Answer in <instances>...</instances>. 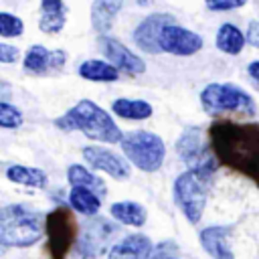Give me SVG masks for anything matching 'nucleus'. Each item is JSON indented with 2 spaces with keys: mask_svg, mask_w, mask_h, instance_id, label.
Returning <instances> with one entry per match:
<instances>
[{
  "mask_svg": "<svg viewBox=\"0 0 259 259\" xmlns=\"http://www.w3.org/2000/svg\"><path fill=\"white\" fill-rule=\"evenodd\" d=\"M208 144L219 164L243 174L259 188V123L212 121L208 125Z\"/></svg>",
  "mask_w": 259,
  "mask_h": 259,
  "instance_id": "obj_1",
  "label": "nucleus"
},
{
  "mask_svg": "<svg viewBox=\"0 0 259 259\" xmlns=\"http://www.w3.org/2000/svg\"><path fill=\"white\" fill-rule=\"evenodd\" d=\"M55 125L61 127V130H65V132L79 130L89 140L105 142V144H117L123 138L121 136V130L111 119V115L105 109H101L97 103L89 101V99H81L65 115L57 117L55 119Z\"/></svg>",
  "mask_w": 259,
  "mask_h": 259,
  "instance_id": "obj_2",
  "label": "nucleus"
},
{
  "mask_svg": "<svg viewBox=\"0 0 259 259\" xmlns=\"http://www.w3.org/2000/svg\"><path fill=\"white\" fill-rule=\"evenodd\" d=\"M45 233V217L22 204H8L0 208V245L30 247Z\"/></svg>",
  "mask_w": 259,
  "mask_h": 259,
  "instance_id": "obj_3",
  "label": "nucleus"
},
{
  "mask_svg": "<svg viewBox=\"0 0 259 259\" xmlns=\"http://www.w3.org/2000/svg\"><path fill=\"white\" fill-rule=\"evenodd\" d=\"M200 105L208 115H255L253 97L233 83H208L200 93Z\"/></svg>",
  "mask_w": 259,
  "mask_h": 259,
  "instance_id": "obj_4",
  "label": "nucleus"
},
{
  "mask_svg": "<svg viewBox=\"0 0 259 259\" xmlns=\"http://www.w3.org/2000/svg\"><path fill=\"white\" fill-rule=\"evenodd\" d=\"M210 182V174H202L196 170H184L174 180V202L190 223H198L202 219Z\"/></svg>",
  "mask_w": 259,
  "mask_h": 259,
  "instance_id": "obj_5",
  "label": "nucleus"
},
{
  "mask_svg": "<svg viewBox=\"0 0 259 259\" xmlns=\"http://www.w3.org/2000/svg\"><path fill=\"white\" fill-rule=\"evenodd\" d=\"M119 144H121L125 158L138 170H142V172L160 170L164 156H166V146H164L160 136L146 132V130H138V132L123 134Z\"/></svg>",
  "mask_w": 259,
  "mask_h": 259,
  "instance_id": "obj_6",
  "label": "nucleus"
},
{
  "mask_svg": "<svg viewBox=\"0 0 259 259\" xmlns=\"http://www.w3.org/2000/svg\"><path fill=\"white\" fill-rule=\"evenodd\" d=\"M45 233H47V251L51 259H67L69 251L77 241V219L75 214L59 206L45 217Z\"/></svg>",
  "mask_w": 259,
  "mask_h": 259,
  "instance_id": "obj_7",
  "label": "nucleus"
},
{
  "mask_svg": "<svg viewBox=\"0 0 259 259\" xmlns=\"http://www.w3.org/2000/svg\"><path fill=\"white\" fill-rule=\"evenodd\" d=\"M176 154L184 164H188V170H196L212 176L219 166L210 146H204L198 127H188L180 134L176 142Z\"/></svg>",
  "mask_w": 259,
  "mask_h": 259,
  "instance_id": "obj_8",
  "label": "nucleus"
},
{
  "mask_svg": "<svg viewBox=\"0 0 259 259\" xmlns=\"http://www.w3.org/2000/svg\"><path fill=\"white\" fill-rule=\"evenodd\" d=\"M170 24H176V18L172 14H166V12H158V14H150L146 16L138 28L134 30V42L138 45V49H142L144 53H150V55H158L162 53V47H160V36L164 32L166 26Z\"/></svg>",
  "mask_w": 259,
  "mask_h": 259,
  "instance_id": "obj_9",
  "label": "nucleus"
},
{
  "mask_svg": "<svg viewBox=\"0 0 259 259\" xmlns=\"http://www.w3.org/2000/svg\"><path fill=\"white\" fill-rule=\"evenodd\" d=\"M204 40L200 34L188 30V28H182L178 24H170L164 28L162 36H160V47L164 53H170V55H176V57H188V55H194L202 49Z\"/></svg>",
  "mask_w": 259,
  "mask_h": 259,
  "instance_id": "obj_10",
  "label": "nucleus"
},
{
  "mask_svg": "<svg viewBox=\"0 0 259 259\" xmlns=\"http://www.w3.org/2000/svg\"><path fill=\"white\" fill-rule=\"evenodd\" d=\"M99 47L109 65H113L117 71H123L127 75H142L146 71V63L119 40L111 36H99Z\"/></svg>",
  "mask_w": 259,
  "mask_h": 259,
  "instance_id": "obj_11",
  "label": "nucleus"
},
{
  "mask_svg": "<svg viewBox=\"0 0 259 259\" xmlns=\"http://www.w3.org/2000/svg\"><path fill=\"white\" fill-rule=\"evenodd\" d=\"M81 154H83L85 162H87L91 168L101 170V172L109 174V176L115 178V180H125V178H130V172H132V170H130V164H127L121 156H117L115 152L105 150V148H99V146H85V148L81 150Z\"/></svg>",
  "mask_w": 259,
  "mask_h": 259,
  "instance_id": "obj_12",
  "label": "nucleus"
},
{
  "mask_svg": "<svg viewBox=\"0 0 259 259\" xmlns=\"http://www.w3.org/2000/svg\"><path fill=\"white\" fill-rule=\"evenodd\" d=\"M152 251H154L152 241L146 235L134 233V235H127L121 241H117L109 249L107 259H150Z\"/></svg>",
  "mask_w": 259,
  "mask_h": 259,
  "instance_id": "obj_13",
  "label": "nucleus"
},
{
  "mask_svg": "<svg viewBox=\"0 0 259 259\" xmlns=\"http://www.w3.org/2000/svg\"><path fill=\"white\" fill-rule=\"evenodd\" d=\"M231 233V225H212L200 231V245L212 259H235L233 251L227 243Z\"/></svg>",
  "mask_w": 259,
  "mask_h": 259,
  "instance_id": "obj_14",
  "label": "nucleus"
},
{
  "mask_svg": "<svg viewBox=\"0 0 259 259\" xmlns=\"http://www.w3.org/2000/svg\"><path fill=\"white\" fill-rule=\"evenodd\" d=\"M121 8H123L121 0H95L91 4V24H93V28L101 36H107L109 28L113 26L115 14Z\"/></svg>",
  "mask_w": 259,
  "mask_h": 259,
  "instance_id": "obj_15",
  "label": "nucleus"
},
{
  "mask_svg": "<svg viewBox=\"0 0 259 259\" xmlns=\"http://www.w3.org/2000/svg\"><path fill=\"white\" fill-rule=\"evenodd\" d=\"M40 12H42V16L38 20V26H40L42 32L55 34L65 26L67 6L61 0H45V2H40Z\"/></svg>",
  "mask_w": 259,
  "mask_h": 259,
  "instance_id": "obj_16",
  "label": "nucleus"
},
{
  "mask_svg": "<svg viewBox=\"0 0 259 259\" xmlns=\"http://www.w3.org/2000/svg\"><path fill=\"white\" fill-rule=\"evenodd\" d=\"M79 75L87 81H95V83H111V81H117L119 79V71L105 63V61H99V59H89V61H83L79 65Z\"/></svg>",
  "mask_w": 259,
  "mask_h": 259,
  "instance_id": "obj_17",
  "label": "nucleus"
},
{
  "mask_svg": "<svg viewBox=\"0 0 259 259\" xmlns=\"http://www.w3.org/2000/svg\"><path fill=\"white\" fill-rule=\"evenodd\" d=\"M111 217L121 223V225H130V227H142L148 219V212L142 204L132 202V200H121V202H113L109 208Z\"/></svg>",
  "mask_w": 259,
  "mask_h": 259,
  "instance_id": "obj_18",
  "label": "nucleus"
},
{
  "mask_svg": "<svg viewBox=\"0 0 259 259\" xmlns=\"http://www.w3.org/2000/svg\"><path fill=\"white\" fill-rule=\"evenodd\" d=\"M113 113H117L123 119H132V121H142L148 119L152 115V105L144 99H127V97H119L111 103Z\"/></svg>",
  "mask_w": 259,
  "mask_h": 259,
  "instance_id": "obj_19",
  "label": "nucleus"
},
{
  "mask_svg": "<svg viewBox=\"0 0 259 259\" xmlns=\"http://www.w3.org/2000/svg\"><path fill=\"white\" fill-rule=\"evenodd\" d=\"M6 178L10 182L16 184H24V186H32V188H45L49 178L40 168H30V166H22V164H14L8 166L6 170Z\"/></svg>",
  "mask_w": 259,
  "mask_h": 259,
  "instance_id": "obj_20",
  "label": "nucleus"
},
{
  "mask_svg": "<svg viewBox=\"0 0 259 259\" xmlns=\"http://www.w3.org/2000/svg\"><path fill=\"white\" fill-rule=\"evenodd\" d=\"M245 47V34L231 22H225L217 30V49L227 55H239Z\"/></svg>",
  "mask_w": 259,
  "mask_h": 259,
  "instance_id": "obj_21",
  "label": "nucleus"
},
{
  "mask_svg": "<svg viewBox=\"0 0 259 259\" xmlns=\"http://www.w3.org/2000/svg\"><path fill=\"white\" fill-rule=\"evenodd\" d=\"M67 178H69V184H71V186H83V188H89V190L95 192L97 196H103V194L107 192L105 182H103L99 176L91 174V172H89L87 168H83L81 164H73V166H69V170H67Z\"/></svg>",
  "mask_w": 259,
  "mask_h": 259,
  "instance_id": "obj_22",
  "label": "nucleus"
},
{
  "mask_svg": "<svg viewBox=\"0 0 259 259\" xmlns=\"http://www.w3.org/2000/svg\"><path fill=\"white\" fill-rule=\"evenodd\" d=\"M69 202H71L73 210H77L81 214H97V210L101 208V198L83 186H71Z\"/></svg>",
  "mask_w": 259,
  "mask_h": 259,
  "instance_id": "obj_23",
  "label": "nucleus"
},
{
  "mask_svg": "<svg viewBox=\"0 0 259 259\" xmlns=\"http://www.w3.org/2000/svg\"><path fill=\"white\" fill-rule=\"evenodd\" d=\"M97 231H99V221L87 225V231H85V237H83V241H81V245H79V251H83V253L89 251V255H95V253L101 249L103 241H105L109 235L115 233V227H113L111 223L103 221V227H101V233H99V235H97Z\"/></svg>",
  "mask_w": 259,
  "mask_h": 259,
  "instance_id": "obj_24",
  "label": "nucleus"
},
{
  "mask_svg": "<svg viewBox=\"0 0 259 259\" xmlns=\"http://www.w3.org/2000/svg\"><path fill=\"white\" fill-rule=\"evenodd\" d=\"M49 59H51V51H47V47L32 45L24 57V71H28L32 75L47 73L49 71Z\"/></svg>",
  "mask_w": 259,
  "mask_h": 259,
  "instance_id": "obj_25",
  "label": "nucleus"
},
{
  "mask_svg": "<svg viewBox=\"0 0 259 259\" xmlns=\"http://www.w3.org/2000/svg\"><path fill=\"white\" fill-rule=\"evenodd\" d=\"M22 121H24V117L18 107H14L12 103L0 101V127L14 130V127H20Z\"/></svg>",
  "mask_w": 259,
  "mask_h": 259,
  "instance_id": "obj_26",
  "label": "nucleus"
},
{
  "mask_svg": "<svg viewBox=\"0 0 259 259\" xmlns=\"http://www.w3.org/2000/svg\"><path fill=\"white\" fill-rule=\"evenodd\" d=\"M22 20L10 12H0V36H6V38H14V36H20L22 34Z\"/></svg>",
  "mask_w": 259,
  "mask_h": 259,
  "instance_id": "obj_27",
  "label": "nucleus"
},
{
  "mask_svg": "<svg viewBox=\"0 0 259 259\" xmlns=\"http://www.w3.org/2000/svg\"><path fill=\"white\" fill-rule=\"evenodd\" d=\"M176 251V247L172 245V241H164L158 247H154V253L150 255V259H178L176 255H172Z\"/></svg>",
  "mask_w": 259,
  "mask_h": 259,
  "instance_id": "obj_28",
  "label": "nucleus"
},
{
  "mask_svg": "<svg viewBox=\"0 0 259 259\" xmlns=\"http://www.w3.org/2000/svg\"><path fill=\"white\" fill-rule=\"evenodd\" d=\"M241 6H245V0H219V2H214V0H210V2H206V8L208 10H235V8H241Z\"/></svg>",
  "mask_w": 259,
  "mask_h": 259,
  "instance_id": "obj_29",
  "label": "nucleus"
},
{
  "mask_svg": "<svg viewBox=\"0 0 259 259\" xmlns=\"http://www.w3.org/2000/svg\"><path fill=\"white\" fill-rule=\"evenodd\" d=\"M20 53L16 47L8 45V42H0V63H14L18 61Z\"/></svg>",
  "mask_w": 259,
  "mask_h": 259,
  "instance_id": "obj_30",
  "label": "nucleus"
},
{
  "mask_svg": "<svg viewBox=\"0 0 259 259\" xmlns=\"http://www.w3.org/2000/svg\"><path fill=\"white\" fill-rule=\"evenodd\" d=\"M65 61H67V53H65V51H61V49L51 51V59H49V71H57V69H61V67L65 65Z\"/></svg>",
  "mask_w": 259,
  "mask_h": 259,
  "instance_id": "obj_31",
  "label": "nucleus"
},
{
  "mask_svg": "<svg viewBox=\"0 0 259 259\" xmlns=\"http://www.w3.org/2000/svg\"><path fill=\"white\" fill-rule=\"evenodd\" d=\"M245 40H249L253 47L259 49V20H251L249 22V28H247V36Z\"/></svg>",
  "mask_w": 259,
  "mask_h": 259,
  "instance_id": "obj_32",
  "label": "nucleus"
},
{
  "mask_svg": "<svg viewBox=\"0 0 259 259\" xmlns=\"http://www.w3.org/2000/svg\"><path fill=\"white\" fill-rule=\"evenodd\" d=\"M247 73H249V77L259 85V61H251L249 67H247Z\"/></svg>",
  "mask_w": 259,
  "mask_h": 259,
  "instance_id": "obj_33",
  "label": "nucleus"
},
{
  "mask_svg": "<svg viewBox=\"0 0 259 259\" xmlns=\"http://www.w3.org/2000/svg\"><path fill=\"white\" fill-rule=\"evenodd\" d=\"M2 253H4V247H2V245H0V255H2Z\"/></svg>",
  "mask_w": 259,
  "mask_h": 259,
  "instance_id": "obj_34",
  "label": "nucleus"
}]
</instances>
